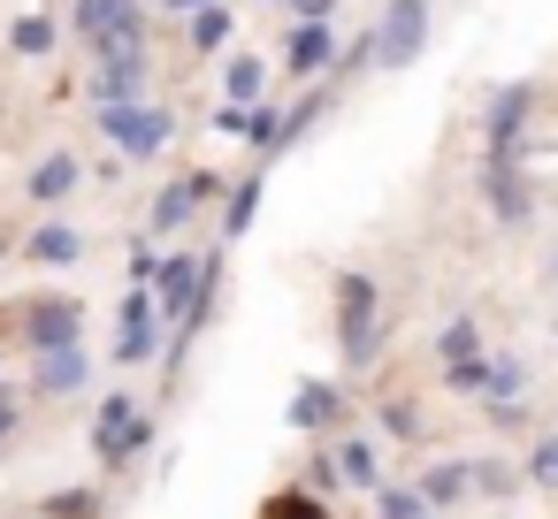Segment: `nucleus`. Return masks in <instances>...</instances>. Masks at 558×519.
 Segmentation results:
<instances>
[{"label":"nucleus","mask_w":558,"mask_h":519,"mask_svg":"<svg viewBox=\"0 0 558 519\" xmlns=\"http://www.w3.org/2000/svg\"><path fill=\"white\" fill-rule=\"evenodd\" d=\"M337 344H344L352 367L375 359V344H383V291H375V275H344L337 283Z\"/></svg>","instance_id":"obj_1"},{"label":"nucleus","mask_w":558,"mask_h":519,"mask_svg":"<svg viewBox=\"0 0 558 519\" xmlns=\"http://www.w3.org/2000/svg\"><path fill=\"white\" fill-rule=\"evenodd\" d=\"M100 131H108V146H123L131 161H146V153H161L177 138V108H161V100H116V108H100Z\"/></svg>","instance_id":"obj_2"},{"label":"nucleus","mask_w":558,"mask_h":519,"mask_svg":"<svg viewBox=\"0 0 558 519\" xmlns=\"http://www.w3.org/2000/svg\"><path fill=\"white\" fill-rule=\"evenodd\" d=\"M77 39H93V54H146L138 0H77Z\"/></svg>","instance_id":"obj_3"},{"label":"nucleus","mask_w":558,"mask_h":519,"mask_svg":"<svg viewBox=\"0 0 558 519\" xmlns=\"http://www.w3.org/2000/svg\"><path fill=\"white\" fill-rule=\"evenodd\" d=\"M146 443H154V428L138 420V397L108 390V405L93 412V450H100V466H131Z\"/></svg>","instance_id":"obj_4"},{"label":"nucleus","mask_w":558,"mask_h":519,"mask_svg":"<svg viewBox=\"0 0 558 519\" xmlns=\"http://www.w3.org/2000/svg\"><path fill=\"white\" fill-rule=\"evenodd\" d=\"M199 291H207V260H199V252H169V260L154 268V306H161V321H169V329H184V321H192Z\"/></svg>","instance_id":"obj_5"},{"label":"nucleus","mask_w":558,"mask_h":519,"mask_svg":"<svg viewBox=\"0 0 558 519\" xmlns=\"http://www.w3.org/2000/svg\"><path fill=\"white\" fill-rule=\"evenodd\" d=\"M421 39H428V0H390V16H383V32H375V70L413 62Z\"/></svg>","instance_id":"obj_6"},{"label":"nucleus","mask_w":558,"mask_h":519,"mask_svg":"<svg viewBox=\"0 0 558 519\" xmlns=\"http://www.w3.org/2000/svg\"><path fill=\"white\" fill-rule=\"evenodd\" d=\"M154 344H161V329H154V291H131L123 313H116V359L138 367V359H154Z\"/></svg>","instance_id":"obj_7"},{"label":"nucleus","mask_w":558,"mask_h":519,"mask_svg":"<svg viewBox=\"0 0 558 519\" xmlns=\"http://www.w3.org/2000/svg\"><path fill=\"white\" fill-rule=\"evenodd\" d=\"M283 70H291V77H322V70H337V32H329V24H291V39H283Z\"/></svg>","instance_id":"obj_8"},{"label":"nucleus","mask_w":558,"mask_h":519,"mask_svg":"<svg viewBox=\"0 0 558 519\" xmlns=\"http://www.w3.org/2000/svg\"><path fill=\"white\" fill-rule=\"evenodd\" d=\"M291 428H314V435H322V428H344V390L322 382V374L299 382V397H291Z\"/></svg>","instance_id":"obj_9"},{"label":"nucleus","mask_w":558,"mask_h":519,"mask_svg":"<svg viewBox=\"0 0 558 519\" xmlns=\"http://www.w3.org/2000/svg\"><path fill=\"white\" fill-rule=\"evenodd\" d=\"M138 85H146V54H100V70H93V100L100 108L138 100Z\"/></svg>","instance_id":"obj_10"},{"label":"nucleus","mask_w":558,"mask_h":519,"mask_svg":"<svg viewBox=\"0 0 558 519\" xmlns=\"http://www.w3.org/2000/svg\"><path fill=\"white\" fill-rule=\"evenodd\" d=\"M32 344H39V351L85 344V313H77L70 298H47V306H32Z\"/></svg>","instance_id":"obj_11"},{"label":"nucleus","mask_w":558,"mask_h":519,"mask_svg":"<svg viewBox=\"0 0 558 519\" xmlns=\"http://www.w3.org/2000/svg\"><path fill=\"white\" fill-rule=\"evenodd\" d=\"M85 344H62V351H39V397H70V390H85Z\"/></svg>","instance_id":"obj_12"},{"label":"nucleus","mask_w":558,"mask_h":519,"mask_svg":"<svg viewBox=\"0 0 558 519\" xmlns=\"http://www.w3.org/2000/svg\"><path fill=\"white\" fill-rule=\"evenodd\" d=\"M329 450H337V473H344L352 489H383V466H375V443H367V435H337Z\"/></svg>","instance_id":"obj_13"},{"label":"nucleus","mask_w":558,"mask_h":519,"mask_svg":"<svg viewBox=\"0 0 558 519\" xmlns=\"http://www.w3.org/2000/svg\"><path fill=\"white\" fill-rule=\"evenodd\" d=\"M466 489H474V458H436V466L421 473V496H428V504H459Z\"/></svg>","instance_id":"obj_14"},{"label":"nucleus","mask_w":558,"mask_h":519,"mask_svg":"<svg viewBox=\"0 0 558 519\" xmlns=\"http://www.w3.org/2000/svg\"><path fill=\"white\" fill-rule=\"evenodd\" d=\"M192 207H199V191H192V176H184V184H169V191L154 199V214H146V230H154V237H177V230L192 222Z\"/></svg>","instance_id":"obj_15"},{"label":"nucleus","mask_w":558,"mask_h":519,"mask_svg":"<svg viewBox=\"0 0 558 519\" xmlns=\"http://www.w3.org/2000/svg\"><path fill=\"white\" fill-rule=\"evenodd\" d=\"M77 252H85V237H77L70 222H39V230H32V260H39V268H70Z\"/></svg>","instance_id":"obj_16"},{"label":"nucleus","mask_w":558,"mask_h":519,"mask_svg":"<svg viewBox=\"0 0 558 519\" xmlns=\"http://www.w3.org/2000/svg\"><path fill=\"white\" fill-rule=\"evenodd\" d=\"M230 39H238V24H230V9H222V0L192 9V54H222Z\"/></svg>","instance_id":"obj_17"},{"label":"nucleus","mask_w":558,"mask_h":519,"mask_svg":"<svg viewBox=\"0 0 558 519\" xmlns=\"http://www.w3.org/2000/svg\"><path fill=\"white\" fill-rule=\"evenodd\" d=\"M260 85H268V70H260L253 54H230V70H222V100H238V108H260Z\"/></svg>","instance_id":"obj_18"},{"label":"nucleus","mask_w":558,"mask_h":519,"mask_svg":"<svg viewBox=\"0 0 558 519\" xmlns=\"http://www.w3.org/2000/svg\"><path fill=\"white\" fill-rule=\"evenodd\" d=\"M70 184H77V161H70V153H47V161L32 169V199H39V207L70 199Z\"/></svg>","instance_id":"obj_19"},{"label":"nucleus","mask_w":558,"mask_h":519,"mask_svg":"<svg viewBox=\"0 0 558 519\" xmlns=\"http://www.w3.org/2000/svg\"><path fill=\"white\" fill-rule=\"evenodd\" d=\"M260 519H329V504L299 481V489H276V496H260Z\"/></svg>","instance_id":"obj_20"},{"label":"nucleus","mask_w":558,"mask_h":519,"mask_svg":"<svg viewBox=\"0 0 558 519\" xmlns=\"http://www.w3.org/2000/svg\"><path fill=\"white\" fill-rule=\"evenodd\" d=\"M253 214H260V176H245V184L230 191V207H222V230H230V237H245V230H253Z\"/></svg>","instance_id":"obj_21"},{"label":"nucleus","mask_w":558,"mask_h":519,"mask_svg":"<svg viewBox=\"0 0 558 519\" xmlns=\"http://www.w3.org/2000/svg\"><path fill=\"white\" fill-rule=\"evenodd\" d=\"M39 511L47 519H100V489H54Z\"/></svg>","instance_id":"obj_22"},{"label":"nucleus","mask_w":558,"mask_h":519,"mask_svg":"<svg viewBox=\"0 0 558 519\" xmlns=\"http://www.w3.org/2000/svg\"><path fill=\"white\" fill-rule=\"evenodd\" d=\"M436 351H444V367H459V359H482V329H474V321H451V329L436 336Z\"/></svg>","instance_id":"obj_23"},{"label":"nucleus","mask_w":558,"mask_h":519,"mask_svg":"<svg viewBox=\"0 0 558 519\" xmlns=\"http://www.w3.org/2000/svg\"><path fill=\"white\" fill-rule=\"evenodd\" d=\"M375 511H383V519H428L436 504H428L421 489H375Z\"/></svg>","instance_id":"obj_24"},{"label":"nucleus","mask_w":558,"mask_h":519,"mask_svg":"<svg viewBox=\"0 0 558 519\" xmlns=\"http://www.w3.org/2000/svg\"><path fill=\"white\" fill-rule=\"evenodd\" d=\"M9 47H16V54H54V16H24V24L9 32Z\"/></svg>","instance_id":"obj_25"},{"label":"nucleus","mask_w":558,"mask_h":519,"mask_svg":"<svg viewBox=\"0 0 558 519\" xmlns=\"http://www.w3.org/2000/svg\"><path fill=\"white\" fill-rule=\"evenodd\" d=\"M383 428H390L398 443H413V435H421V412H413V397H383Z\"/></svg>","instance_id":"obj_26"},{"label":"nucleus","mask_w":558,"mask_h":519,"mask_svg":"<svg viewBox=\"0 0 558 519\" xmlns=\"http://www.w3.org/2000/svg\"><path fill=\"white\" fill-rule=\"evenodd\" d=\"M512 481H520V473H512L505 458H474V489H489V496H512Z\"/></svg>","instance_id":"obj_27"},{"label":"nucleus","mask_w":558,"mask_h":519,"mask_svg":"<svg viewBox=\"0 0 558 519\" xmlns=\"http://www.w3.org/2000/svg\"><path fill=\"white\" fill-rule=\"evenodd\" d=\"M527 481H543V489H558V435H543V443L527 450Z\"/></svg>","instance_id":"obj_28"},{"label":"nucleus","mask_w":558,"mask_h":519,"mask_svg":"<svg viewBox=\"0 0 558 519\" xmlns=\"http://www.w3.org/2000/svg\"><path fill=\"white\" fill-rule=\"evenodd\" d=\"M337 0H291V24H329Z\"/></svg>","instance_id":"obj_29"},{"label":"nucleus","mask_w":558,"mask_h":519,"mask_svg":"<svg viewBox=\"0 0 558 519\" xmlns=\"http://www.w3.org/2000/svg\"><path fill=\"white\" fill-rule=\"evenodd\" d=\"M16 412H24V405H16L9 390H0V435H9V428H16Z\"/></svg>","instance_id":"obj_30"},{"label":"nucleus","mask_w":558,"mask_h":519,"mask_svg":"<svg viewBox=\"0 0 558 519\" xmlns=\"http://www.w3.org/2000/svg\"><path fill=\"white\" fill-rule=\"evenodd\" d=\"M192 9H207V0H169V16H192Z\"/></svg>","instance_id":"obj_31"}]
</instances>
